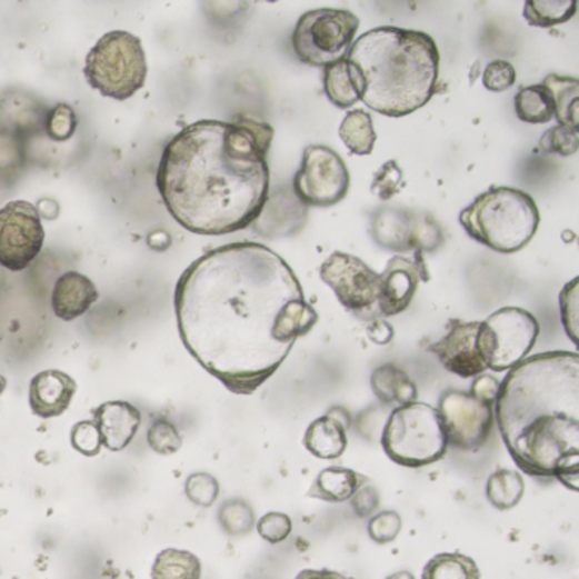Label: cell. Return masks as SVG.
Returning <instances> with one entry per match:
<instances>
[{"mask_svg": "<svg viewBox=\"0 0 579 579\" xmlns=\"http://www.w3.org/2000/svg\"><path fill=\"white\" fill-rule=\"evenodd\" d=\"M180 340L234 395H253L281 368L318 313L295 270L256 241L209 250L182 272L173 295Z\"/></svg>", "mask_w": 579, "mask_h": 579, "instance_id": "1", "label": "cell"}, {"mask_svg": "<svg viewBox=\"0 0 579 579\" xmlns=\"http://www.w3.org/2000/svg\"><path fill=\"white\" fill-rule=\"evenodd\" d=\"M266 121L201 119L163 148L157 189L170 217L196 234L220 237L252 227L269 201Z\"/></svg>", "mask_w": 579, "mask_h": 579, "instance_id": "2", "label": "cell"}, {"mask_svg": "<svg viewBox=\"0 0 579 579\" xmlns=\"http://www.w3.org/2000/svg\"><path fill=\"white\" fill-rule=\"evenodd\" d=\"M495 418L520 471L578 491V353H537L510 369L498 389Z\"/></svg>", "mask_w": 579, "mask_h": 579, "instance_id": "3", "label": "cell"}, {"mask_svg": "<svg viewBox=\"0 0 579 579\" xmlns=\"http://www.w3.org/2000/svg\"><path fill=\"white\" fill-rule=\"evenodd\" d=\"M363 80L362 102L389 118H403L433 98L440 53L430 34L381 26L357 38L347 53Z\"/></svg>", "mask_w": 579, "mask_h": 579, "instance_id": "4", "label": "cell"}, {"mask_svg": "<svg viewBox=\"0 0 579 579\" xmlns=\"http://www.w3.org/2000/svg\"><path fill=\"white\" fill-rule=\"evenodd\" d=\"M459 221L472 240L508 256L526 249L536 237L540 211L526 191L493 186L462 209Z\"/></svg>", "mask_w": 579, "mask_h": 579, "instance_id": "5", "label": "cell"}, {"mask_svg": "<svg viewBox=\"0 0 579 579\" xmlns=\"http://www.w3.org/2000/svg\"><path fill=\"white\" fill-rule=\"evenodd\" d=\"M381 446L386 456L403 468H425L447 456L442 418L429 403L398 407L386 421Z\"/></svg>", "mask_w": 579, "mask_h": 579, "instance_id": "6", "label": "cell"}, {"mask_svg": "<svg viewBox=\"0 0 579 579\" xmlns=\"http://www.w3.org/2000/svg\"><path fill=\"white\" fill-rule=\"evenodd\" d=\"M83 76L104 98L127 101L147 82L148 66L141 40L128 31H111L87 53Z\"/></svg>", "mask_w": 579, "mask_h": 579, "instance_id": "7", "label": "cell"}, {"mask_svg": "<svg viewBox=\"0 0 579 579\" xmlns=\"http://www.w3.org/2000/svg\"><path fill=\"white\" fill-rule=\"evenodd\" d=\"M360 21L347 9H313L305 12L292 33V48L302 63L328 67L349 53Z\"/></svg>", "mask_w": 579, "mask_h": 579, "instance_id": "8", "label": "cell"}, {"mask_svg": "<svg viewBox=\"0 0 579 579\" xmlns=\"http://www.w3.org/2000/svg\"><path fill=\"white\" fill-rule=\"evenodd\" d=\"M539 335V321L530 311L517 307L495 311L479 327V349L486 366L495 372L510 371L532 352Z\"/></svg>", "mask_w": 579, "mask_h": 579, "instance_id": "9", "label": "cell"}, {"mask_svg": "<svg viewBox=\"0 0 579 579\" xmlns=\"http://www.w3.org/2000/svg\"><path fill=\"white\" fill-rule=\"evenodd\" d=\"M320 278L340 305L360 320H379V273L359 257L335 252L321 263Z\"/></svg>", "mask_w": 579, "mask_h": 579, "instance_id": "10", "label": "cell"}, {"mask_svg": "<svg viewBox=\"0 0 579 579\" xmlns=\"http://www.w3.org/2000/svg\"><path fill=\"white\" fill-rule=\"evenodd\" d=\"M292 189L302 206L330 208L349 194V169L330 147L310 144L302 151L301 169L295 176Z\"/></svg>", "mask_w": 579, "mask_h": 579, "instance_id": "11", "label": "cell"}, {"mask_svg": "<svg viewBox=\"0 0 579 579\" xmlns=\"http://www.w3.org/2000/svg\"><path fill=\"white\" fill-rule=\"evenodd\" d=\"M371 234L378 246L396 253H433L443 243L442 228L433 217L398 208L378 209Z\"/></svg>", "mask_w": 579, "mask_h": 579, "instance_id": "12", "label": "cell"}, {"mask_svg": "<svg viewBox=\"0 0 579 579\" xmlns=\"http://www.w3.org/2000/svg\"><path fill=\"white\" fill-rule=\"evenodd\" d=\"M44 246L41 212L28 201H11L0 209V266L19 272L28 269Z\"/></svg>", "mask_w": 579, "mask_h": 579, "instance_id": "13", "label": "cell"}, {"mask_svg": "<svg viewBox=\"0 0 579 579\" xmlns=\"http://www.w3.org/2000/svg\"><path fill=\"white\" fill-rule=\"evenodd\" d=\"M440 418L447 446L465 452H476L481 449L495 425V407L482 403L471 392L449 389L439 400Z\"/></svg>", "mask_w": 579, "mask_h": 579, "instance_id": "14", "label": "cell"}, {"mask_svg": "<svg viewBox=\"0 0 579 579\" xmlns=\"http://www.w3.org/2000/svg\"><path fill=\"white\" fill-rule=\"evenodd\" d=\"M429 281L430 273L423 253L413 252L411 257H392L385 272L379 273V315L396 317L403 313L413 301L418 286Z\"/></svg>", "mask_w": 579, "mask_h": 579, "instance_id": "15", "label": "cell"}, {"mask_svg": "<svg viewBox=\"0 0 579 579\" xmlns=\"http://www.w3.org/2000/svg\"><path fill=\"white\" fill-rule=\"evenodd\" d=\"M479 327L481 321L450 320L447 333L439 342L427 347L439 357L443 369L462 379L478 378L488 371L485 357L479 349Z\"/></svg>", "mask_w": 579, "mask_h": 579, "instance_id": "16", "label": "cell"}, {"mask_svg": "<svg viewBox=\"0 0 579 579\" xmlns=\"http://www.w3.org/2000/svg\"><path fill=\"white\" fill-rule=\"evenodd\" d=\"M77 392V382L72 376L57 369L38 372L29 382V408L37 417H62Z\"/></svg>", "mask_w": 579, "mask_h": 579, "instance_id": "17", "label": "cell"}, {"mask_svg": "<svg viewBox=\"0 0 579 579\" xmlns=\"http://www.w3.org/2000/svg\"><path fill=\"white\" fill-rule=\"evenodd\" d=\"M102 447L111 452H121L133 442L140 430L141 413L128 401H108L92 410Z\"/></svg>", "mask_w": 579, "mask_h": 579, "instance_id": "18", "label": "cell"}, {"mask_svg": "<svg viewBox=\"0 0 579 579\" xmlns=\"http://www.w3.org/2000/svg\"><path fill=\"white\" fill-rule=\"evenodd\" d=\"M350 427V417L343 408H331L327 415L317 418L305 432L302 443L308 452L323 461H333L346 453L349 446L347 429Z\"/></svg>", "mask_w": 579, "mask_h": 579, "instance_id": "19", "label": "cell"}, {"mask_svg": "<svg viewBox=\"0 0 579 579\" xmlns=\"http://www.w3.org/2000/svg\"><path fill=\"white\" fill-rule=\"evenodd\" d=\"M99 299L94 282L77 270L63 273L54 282L51 295V308L54 317L63 321H73L83 317Z\"/></svg>", "mask_w": 579, "mask_h": 579, "instance_id": "20", "label": "cell"}, {"mask_svg": "<svg viewBox=\"0 0 579 579\" xmlns=\"http://www.w3.org/2000/svg\"><path fill=\"white\" fill-rule=\"evenodd\" d=\"M323 87L325 94L337 108L349 109L362 101V76L347 58L325 67Z\"/></svg>", "mask_w": 579, "mask_h": 579, "instance_id": "21", "label": "cell"}, {"mask_svg": "<svg viewBox=\"0 0 579 579\" xmlns=\"http://www.w3.org/2000/svg\"><path fill=\"white\" fill-rule=\"evenodd\" d=\"M369 479L347 468H327L317 476L308 497L327 503H343L356 495L360 486L368 485Z\"/></svg>", "mask_w": 579, "mask_h": 579, "instance_id": "22", "label": "cell"}, {"mask_svg": "<svg viewBox=\"0 0 579 579\" xmlns=\"http://www.w3.org/2000/svg\"><path fill=\"white\" fill-rule=\"evenodd\" d=\"M372 391L381 403L405 405L415 403L418 398V388L410 376L395 363H385L376 369L371 376Z\"/></svg>", "mask_w": 579, "mask_h": 579, "instance_id": "23", "label": "cell"}, {"mask_svg": "<svg viewBox=\"0 0 579 579\" xmlns=\"http://www.w3.org/2000/svg\"><path fill=\"white\" fill-rule=\"evenodd\" d=\"M515 112L523 123H551L556 114L555 99L542 83L522 87L515 96Z\"/></svg>", "mask_w": 579, "mask_h": 579, "instance_id": "24", "label": "cell"}, {"mask_svg": "<svg viewBox=\"0 0 579 579\" xmlns=\"http://www.w3.org/2000/svg\"><path fill=\"white\" fill-rule=\"evenodd\" d=\"M551 92L555 99L556 114L559 124L578 131V102L579 82L575 77L552 76L546 77L542 83Z\"/></svg>", "mask_w": 579, "mask_h": 579, "instance_id": "25", "label": "cell"}, {"mask_svg": "<svg viewBox=\"0 0 579 579\" xmlns=\"http://www.w3.org/2000/svg\"><path fill=\"white\" fill-rule=\"evenodd\" d=\"M339 133L353 156H371L378 140L371 114L362 109H353L343 118Z\"/></svg>", "mask_w": 579, "mask_h": 579, "instance_id": "26", "label": "cell"}, {"mask_svg": "<svg viewBox=\"0 0 579 579\" xmlns=\"http://www.w3.org/2000/svg\"><path fill=\"white\" fill-rule=\"evenodd\" d=\"M526 481L511 469H498L486 482V498L497 510H511L522 501Z\"/></svg>", "mask_w": 579, "mask_h": 579, "instance_id": "27", "label": "cell"}, {"mask_svg": "<svg viewBox=\"0 0 579 579\" xmlns=\"http://www.w3.org/2000/svg\"><path fill=\"white\" fill-rule=\"evenodd\" d=\"M198 556L182 549H166L151 566V579H201Z\"/></svg>", "mask_w": 579, "mask_h": 579, "instance_id": "28", "label": "cell"}, {"mask_svg": "<svg viewBox=\"0 0 579 579\" xmlns=\"http://www.w3.org/2000/svg\"><path fill=\"white\" fill-rule=\"evenodd\" d=\"M421 579H481V575L475 559L469 556L443 552L427 562Z\"/></svg>", "mask_w": 579, "mask_h": 579, "instance_id": "29", "label": "cell"}, {"mask_svg": "<svg viewBox=\"0 0 579 579\" xmlns=\"http://www.w3.org/2000/svg\"><path fill=\"white\" fill-rule=\"evenodd\" d=\"M576 0H529L523 8V18L530 26L552 28L565 24L576 14Z\"/></svg>", "mask_w": 579, "mask_h": 579, "instance_id": "30", "label": "cell"}, {"mask_svg": "<svg viewBox=\"0 0 579 579\" xmlns=\"http://www.w3.org/2000/svg\"><path fill=\"white\" fill-rule=\"evenodd\" d=\"M220 523L230 536H247L256 526V511L247 501L234 498L221 507Z\"/></svg>", "mask_w": 579, "mask_h": 579, "instance_id": "31", "label": "cell"}, {"mask_svg": "<svg viewBox=\"0 0 579 579\" xmlns=\"http://www.w3.org/2000/svg\"><path fill=\"white\" fill-rule=\"evenodd\" d=\"M77 124H79V119H77L72 106L60 102V104L54 106V108L44 116L43 128L44 133H47L51 140L62 143V141L70 140V138L73 137Z\"/></svg>", "mask_w": 579, "mask_h": 579, "instance_id": "32", "label": "cell"}, {"mask_svg": "<svg viewBox=\"0 0 579 579\" xmlns=\"http://www.w3.org/2000/svg\"><path fill=\"white\" fill-rule=\"evenodd\" d=\"M147 439L151 450L160 453V456H172V453L179 452L180 447H182V437H180L179 430L167 418H157L150 425Z\"/></svg>", "mask_w": 579, "mask_h": 579, "instance_id": "33", "label": "cell"}, {"mask_svg": "<svg viewBox=\"0 0 579 579\" xmlns=\"http://www.w3.org/2000/svg\"><path fill=\"white\" fill-rule=\"evenodd\" d=\"M403 189V170L396 160L386 162L372 179L371 192L381 201H389Z\"/></svg>", "mask_w": 579, "mask_h": 579, "instance_id": "34", "label": "cell"}, {"mask_svg": "<svg viewBox=\"0 0 579 579\" xmlns=\"http://www.w3.org/2000/svg\"><path fill=\"white\" fill-rule=\"evenodd\" d=\"M540 147L547 153H555L559 157H569L578 151L579 137L578 131L572 128L558 127L551 128L543 133L542 140H540Z\"/></svg>", "mask_w": 579, "mask_h": 579, "instance_id": "35", "label": "cell"}, {"mask_svg": "<svg viewBox=\"0 0 579 579\" xmlns=\"http://www.w3.org/2000/svg\"><path fill=\"white\" fill-rule=\"evenodd\" d=\"M186 495L192 503L208 508L218 500L220 485L214 476L196 472V475L189 476L188 482H186Z\"/></svg>", "mask_w": 579, "mask_h": 579, "instance_id": "36", "label": "cell"}, {"mask_svg": "<svg viewBox=\"0 0 579 579\" xmlns=\"http://www.w3.org/2000/svg\"><path fill=\"white\" fill-rule=\"evenodd\" d=\"M70 442H72L73 449L82 456H99L102 440L94 420H83L73 425L72 432H70Z\"/></svg>", "mask_w": 579, "mask_h": 579, "instance_id": "37", "label": "cell"}, {"mask_svg": "<svg viewBox=\"0 0 579 579\" xmlns=\"http://www.w3.org/2000/svg\"><path fill=\"white\" fill-rule=\"evenodd\" d=\"M401 517L398 511L385 510L381 513L375 515L369 522V537L376 543H389L400 536L401 532Z\"/></svg>", "mask_w": 579, "mask_h": 579, "instance_id": "38", "label": "cell"}, {"mask_svg": "<svg viewBox=\"0 0 579 579\" xmlns=\"http://www.w3.org/2000/svg\"><path fill=\"white\" fill-rule=\"evenodd\" d=\"M257 532L269 543L284 542L292 532L291 518L281 511H270L260 518L257 523Z\"/></svg>", "mask_w": 579, "mask_h": 579, "instance_id": "39", "label": "cell"}, {"mask_svg": "<svg viewBox=\"0 0 579 579\" xmlns=\"http://www.w3.org/2000/svg\"><path fill=\"white\" fill-rule=\"evenodd\" d=\"M517 82V72L510 62L505 60H495L488 63L482 73V86L491 92H505Z\"/></svg>", "mask_w": 579, "mask_h": 579, "instance_id": "40", "label": "cell"}, {"mask_svg": "<svg viewBox=\"0 0 579 579\" xmlns=\"http://www.w3.org/2000/svg\"><path fill=\"white\" fill-rule=\"evenodd\" d=\"M578 278L572 279L561 292L562 325L568 331L569 339L575 343H578V337H576V331H578Z\"/></svg>", "mask_w": 579, "mask_h": 579, "instance_id": "41", "label": "cell"}, {"mask_svg": "<svg viewBox=\"0 0 579 579\" xmlns=\"http://www.w3.org/2000/svg\"><path fill=\"white\" fill-rule=\"evenodd\" d=\"M350 501H352V508L357 517L366 518L379 507V493L375 486L368 482V485L360 486L356 495L350 498Z\"/></svg>", "mask_w": 579, "mask_h": 579, "instance_id": "42", "label": "cell"}, {"mask_svg": "<svg viewBox=\"0 0 579 579\" xmlns=\"http://www.w3.org/2000/svg\"><path fill=\"white\" fill-rule=\"evenodd\" d=\"M498 389H500V382L495 376L481 375L475 379L471 386V395L478 398L482 403L491 405L495 407L497 401Z\"/></svg>", "mask_w": 579, "mask_h": 579, "instance_id": "43", "label": "cell"}, {"mask_svg": "<svg viewBox=\"0 0 579 579\" xmlns=\"http://www.w3.org/2000/svg\"><path fill=\"white\" fill-rule=\"evenodd\" d=\"M369 339L372 342L378 343V346H388L391 342L392 337H395V330H392L391 325L388 321L381 320H372L371 325L368 328Z\"/></svg>", "mask_w": 579, "mask_h": 579, "instance_id": "44", "label": "cell"}, {"mask_svg": "<svg viewBox=\"0 0 579 579\" xmlns=\"http://www.w3.org/2000/svg\"><path fill=\"white\" fill-rule=\"evenodd\" d=\"M295 579H350L342 572L330 571V569H305Z\"/></svg>", "mask_w": 579, "mask_h": 579, "instance_id": "45", "label": "cell"}, {"mask_svg": "<svg viewBox=\"0 0 579 579\" xmlns=\"http://www.w3.org/2000/svg\"><path fill=\"white\" fill-rule=\"evenodd\" d=\"M386 579H415L410 571H398L395 575L388 576Z\"/></svg>", "mask_w": 579, "mask_h": 579, "instance_id": "46", "label": "cell"}, {"mask_svg": "<svg viewBox=\"0 0 579 579\" xmlns=\"http://www.w3.org/2000/svg\"><path fill=\"white\" fill-rule=\"evenodd\" d=\"M6 385H8V381H6L4 376H0V395L4 392Z\"/></svg>", "mask_w": 579, "mask_h": 579, "instance_id": "47", "label": "cell"}]
</instances>
